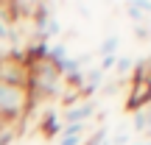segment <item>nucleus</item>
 I'll return each instance as SVG.
<instances>
[{
    "label": "nucleus",
    "instance_id": "7ed1b4c3",
    "mask_svg": "<svg viewBox=\"0 0 151 145\" xmlns=\"http://www.w3.org/2000/svg\"><path fill=\"white\" fill-rule=\"evenodd\" d=\"M92 114H95V103L92 101H84V103H76L70 106L65 114H62V126H84L87 120H92Z\"/></svg>",
    "mask_w": 151,
    "mask_h": 145
},
{
    "label": "nucleus",
    "instance_id": "0eeeda50",
    "mask_svg": "<svg viewBox=\"0 0 151 145\" xmlns=\"http://www.w3.org/2000/svg\"><path fill=\"white\" fill-rule=\"evenodd\" d=\"M118 42H120L118 36H106V39L101 42V56H115V50H118Z\"/></svg>",
    "mask_w": 151,
    "mask_h": 145
},
{
    "label": "nucleus",
    "instance_id": "6e6552de",
    "mask_svg": "<svg viewBox=\"0 0 151 145\" xmlns=\"http://www.w3.org/2000/svg\"><path fill=\"white\" fill-rule=\"evenodd\" d=\"M6 17H9L6 9H0V39H11L14 36V34H11V22L6 20Z\"/></svg>",
    "mask_w": 151,
    "mask_h": 145
},
{
    "label": "nucleus",
    "instance_id": "f03ea898",
    "mask_svg": "<svg viewBox=\"0 0 151 145\" xmlns=\"http://www.w3.org/2000/svg\"><path fill=\"white\" fill-rule=\"evenodd\" d=\"M28 106H31L28 86H14V84L0 81V120H3V126L22 120Z\"/></svg>",
    "mask_w": 151,
    "mask_h": 145
},
{
    "label": "nucleus",
    "instance_id": "39448f33",
    "mask_svg": "<svg viewBox=\"0 0 151 145\" xmlns=\"http://www.w3.org/2000/svg\"><path fill=\"white\" fill-rule=\"evenodd\" d=\"M62 131V120L56 114H48V123H42V134L45 137H56Z\"/></svg>",
    "mask_w": 151,
    "mask_h": 145
},
{
    "label": "nucleus",
    "instance_id": "20e7f679",
    "mask_svg": "<svg viewBox=\"0 0 151 145\" xmlns=\"http://www.w3.org/2000/svg\"><path fill=\"white\" fill-rule=\"evenodd\" d=\"M104 84V73L101 70H92V73H84V84H81V95H92L98 86Z\"/></svg>",
    "mask_w": 151,
    "mask_h": 145
},
{
    "label": "nucleus",
    "instance_id": "ddd939ff",
    "mask_svg": "<svg viewBox=\"0 0 151 145\" xmlns=\"http://www.w3.org/2000/svg\"><path fill=\"white\" fill-rule=\"evenodd\" d=\"M3 129H6V126H3V120H0V131H3Z\"/></svg>",
    "mask_w": 151,
    "mask_h": 145
},
{
    "label": "nucleus",
    "instance_id": "1a4fd4ad",
    "mask_svg": "<svg viewBox=\"0 0 151 145\" xmlns=\"http://www.w3.org/2000/svg\"><path fill=\"white\" fill-rule=\"evenodd\" d=\"M134 131H148V123H146V112H134Z\"/></svg>",
    "mask_w": 151,
    "mask_h": 145
},
{
    "label": "nucleus",
    "instance_id": "423d86ee",
    "mask_svg": "<svg viewBox=\"0 0 151 145\" xmlns=\"http://www.w3.org/2000/svg\"><path fill=\"white\" fill-rule=\"evenodd\" d=\"M115 67H118V75H120V78H126V75H129V70L134 67V59H132V56H123V59L115 61Z\"/></svg>",
    "mask_w": 151,
    "mask_h": 145
},
{
    "label": "nucleus",
    "instance_id": "9b49d317",
    "mask_svg": "<svg viewBox=\"0 0 151 145\" xmlns=\"http://www.w3.org/2000/svg\"><path fill=\"white\" fill-rule=\"evenodd\" d=\"M129 17L132 20H143V9L137 3H129Z\"/></svg>",
    "mask_w": 151,
    "mask_h": 145
},
{
    "label": "nucleus",
    "instance_id": "9d476101",
    "mask_svg": "<svg viewBox=\"0 0 151 145\" xmlns=\"http://www.w3.org/2000/svg\"><path fill=\"white\" fill-rule=\"evenodd\" d=\"M115 61H118V56H104V61H101V67H98V70L106 73L109 67H115Z\"/></svg>",
    "mask_w": 151,
    "mask_h": 145
},
{
    "label": "nucleus",
    "instance_id": "f257e3e1",
    "mask_svg": "<svg viewBox=\"0 0 151 145\" xmlns=\"http://www.w3.org/2000/svg\"><path fill=\"white\" fill-rule=\"evenodd\" d=\"M62 73L56 64H50L48 59L28 64V95L31 101H42V98H53L62 92Z\"/></svg>",
    "mask_w": 151,
    "mask_h": 145
},
{
    "label": "nucleus",
    "instance_id": "f8f14e48",
    "mask_svg": "<svg viewBox=\"0 0 151 145\" xmlns=\"http://www.w3.org/2000/svg\"><path fill=\"white\" fill-rule=\"evenodd\" d=\"M59 145H81V137H62Z\"/></svg>",
    "mask_w": 151,
    "mask_h": 145
}]
</instances>
